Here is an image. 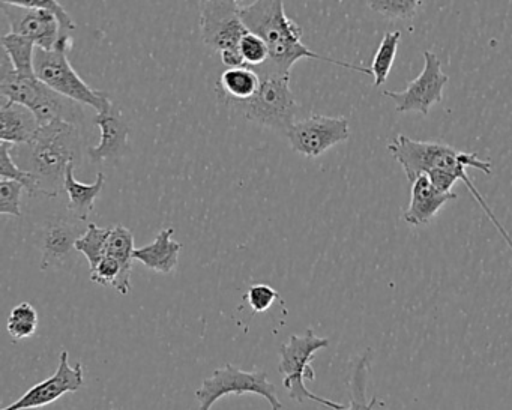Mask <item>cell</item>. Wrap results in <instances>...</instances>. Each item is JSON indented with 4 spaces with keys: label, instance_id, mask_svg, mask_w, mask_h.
I'll list each match as a JSON object with an SVG mask.
<instances>
[{
    "label": "cell",
    "instance_id": "1",
    "mask_svg": "<svg viewBox=\"0 0 512 410\" xmlns=\"http://www.w3.org/2000/svg\"><path fill=\"white\" fill-rule=\"evenodd\" d=\"M239 11L247 31L262 38L269 49L268 62L262 67L253 68L259 77L290 76L293 65L301 59H319L347 70L373 76L370 68L346 64L311 52L302 43L304 32L301 26L287 16L283 0H256L251 4H241Z\"/></svg>",
    "mask_w": 512,
    "mask_h": 410
},
{
    "label": "cell",
    "instance_id": "2",
    "mask_svg": "<svg viewBox=\"0 0 512 410\" xmlns=\"http://www.w3.org/2000/svg\"><path fill=\"white\" fill-rule=\"evenodd\" d=\"M389 154L394 160L403 167L406 173L407 181L410 184L416 181L419 176L427 175L431 170H442V172L451 173L457 176L458 181H463L467 190L472 194L473 199L481 205L482 211L490 218L493 226L499 230L502 238L508 242L512 250V238L506 232L505 227L497 221L496 215L491 212L490 206L481 196L472 179L467 176L466 167H473L484 175H490V161L478 160V154H466V152L457 151L452 146L439 142H419V140L410 139V137L398 134L394 142L388 145Z\"/></svg>",
    "mask_w": 512,
    "mask_h": 410
},
{
    "label": "cell",
    "instance_id": "3",
    "mask_svg": "<svg viewBox=\"0 0 512 410\" xmlns=\"http://www.w3.org/2000/svg\"><path fill=\"white\" fill-rule=\"evenodd\" d=\"M82 130L67 122H53L40 128L28 145L13 146L20 167L37 179L40 196L58 197L64 190L70 164L82 160Z\"/></svg>",
    "mask_w": 512,
    "mask_h": 410
},
{
    "label": "cell",
    "instance_id": "4",
    "mask_svg": "<svg viewBox=\"0 0 512 410\" xmlns=\"http://www.w3.org/2000/svg\"><path fill=\"white\" fill-rule=\"evenodd\" d=\"M0 11L10 23L11 34L49 52L55 50L61 35H70L76 29L70 14L56 0H2Z\"/></svg>",
    "mask_w": 512,
    "mask_h": 410
},
{
    "label": "cell",
    "instance_id": "5",
    "mask_svg": "<svg viewBox=\"0 0 512 410\" xmlns=\"http://www.w3.org/2000/svg\"><path fill=\"white\" fill-rule=\"evenodd\" d=\"M328 346L329 338L319 337L311 328H308L304 335H290L289 343L281 344L278 371L284 376L283 386L292 400L298 403L311 400L332 410H346L347 406L344 404L319 397L304 383L305 379H316L311 361L319 350L326 349Z\"/></svg>",
    "mask_w": 512,
    "mask_h": 410
},
{
    "label": "cell",
    "instance_id": "6",
    "mask_svg": "<svg viewBox=\"0 0 512 410\" xmlns=\"http://www.w3.org/2000/svg\"><path fill=\"white\" fill-rule=\"evenodd\" d=\"M260 88L244 103L227 101L247 121L287 134L296 122L299 106L290 89V76L260 77Z\"/></svg>",
    "mask_w": 512,
    "mask_h": 410
},
{
    "label": "cell",
    "instance_id": "7",
    "mask_svg": "<svg viewBox=\"0 0 512 410\" xmlns=\"http://www.w3.org/2000/svg\"><path fill=\"white\" fill-rule=\"evenodd\" d=\"M70 53L61 50H43L37 47L35 50V74L38 80L49 86L53 91L82 106H89L104 113L112 109L115 104L110 100L109 94L92 89L86 85L85 80L76 73L68 59Z\"/></svg>",
    "mask_w": 512,
    "mask_h": 410
},
{
    "label": "cell",
    "instance_id": "8",
    "mask_svg": "<svg viewBox=\"0 0 512 410\" xmlns=\"http://www.w3.org/2000/svg\"><path fill=\"white\" fill-rule=\"evenodd\" d=\"M254 394L268 400L272 410L283 409V403L278 398L277 388L268 379L266 371L239 370L233 364L217 368L211 377L203 380L202 386L196 391L200 410H211L220 398L226 395Z\"/></svg>",
    "mask_w": 512,
    "mask_h": 410
},
{
    "label": "cell",
    "instance_id": "9",
    "mask_svg": "<svg viewBox=\"0 0 512 410\" xmlns=\"http://www.w3.org/2000/svg\"><path fill=\"white\" fill-rule=\"evenodd\" d=\"M200 31L203 43L221 55L239 52V43L248 34L241 19V4L236 0L199 2Z\"/></svg>",
    "mask_w": 512,
    "mask_h": 410
},
{
    "label": "cell",
    "instance_id": "10",
    "mask_svg": "<svg viewBox=\"0 0 512 410\" xmlns=\"http://www.w3.org/2000/svg\"><path fill=\"white\" fill-rule=\"evenodd\" d=\"M83 221L71 217L50 218L38 233L41 250V269H71L77 265L76 244L86 229Z\"/></svg>",
    "mask_w": 512,
    "mask_h": 410
},
{
    "label": "cell",
    "instance_id": "11",
    "mask_svg": "<svg viewBox=\"0 0 512 410\" xmlns=\"http://www.w3.org/2000/svg\"><path fill=\"white\" fill-rule=\"evenodd\" d=\"M424 61V70L404 91L383 92L385 97L394 101L398 113L418 112L427 116L431 106L442 101L449 76L443 73L436 53L424 52Z\"/></svg>",
    "mask_w": 512,
    "mask_h": 410
},
{
    "label": "cell",
    "instance_id": "12",
    "mask_svg": "<svg viewBox=\"0 0 512 410\" xmlns=\"http://www.w3.org/2000/svg\"><path fill=\"white\" fill-rule=\"evenodd\" d=\"M293 151L307 158H317L350 137L346 118L313 115L296 121L286 134Z\"/></svg>",
    "mask_w": 512,
    "mask_h": 410
},
{
    "label": "cell",
    "instance_id": "13",
    "mask_svg": "<svg viewBox=\"0 0 512 410\" xmlns=\"http://www.w3.org/2000/svg\"><path fill=\"white\" fill-rule=\"evenodd\" d=\"M83 385H85L83 365L80 362H77L74 367L70 365V353L68 350H64L59 356L58 370L52 377L32 386L19 400L2 410L40 409V407L55 403L68 392L79 391Z\"/></svg>",
    "mask_w": 512,
    "mask_h": 410
},
{
    "label": "cell",
    "instance_id": "14",
    "mask_svg": "<svg viewBox=\"0 0 512 410\" xmlns=\"http://www.w3.org/2000/svg\"><path fill=\"white\" fill-rule=\"evenodd\" d=\"M95 124L101 130V142L88 149L89 160L95 164H116L130 152V125L121 110L113 106L104 113H97Z\"/></svg>",
    "mask_w": 512,
    "mask_h": 410
},
{
    "label": "cell",
    "instance_id": "15",
    "mask_svg": "<svg viewBox=\"0 0 512 410\" xmlns=\"http://www.w3.org/2000/svg\"><path fill=\"white\" fill-rule=\"evenodd\" d=\"M455 193H440L431 184L427 175L419 176L412 184V197L409 206L403 212V220L410 226H425L434 215L451 200H457Z\"/></svg>",
    "mask_w": 512,
    "mask_h": 410
},
{
    "label": "cell",
    "instance_id": "16",
    "mask_svg": "<svg viewBox=\"0 0 512 410\" xmlns=\"http://www.w3.org/2000/svg\"><path fill=\"white\" fill-rule=\"evenodd\" d=\"M0 125V139L14 146L28 145L41 128L31 109L7 98H0Z\"/></svg>",
    "mask_w": 512,
    "mask_h": 410
},
{
    "label": "cell",
    "instance_id": "17",
    "mask_svg": "<svg viewBox=\"0 0 512 410\" xmlns=\"http://www.w3.org/2000/svg\"><path fill=\"white\" fill-rule=\"evenodd\" d=\"M173 235L175 229L161 230L152 244L136 248L134 260H139L146 268L158 274H172L178 268L179 253L184 248L179 242L172 241Z\"/></svg>",
    "mask_w": 512,
    "mask_h": 410
},
{
    "label": "cell",
    "instance_id": "18",
    "mask_svg": "<svg viewBox=\"0 0 512 410\" xmlns=\"http://www.w3.org/2000/svg\"><path fill=\"white\" fill-rule=\"evenodd\" d=\"M74 169H76V164H70L67 173H65L64 190L67 193L68 200H70L68 202V212L77 220L86 221L89 214L94 211L95 200L100 197L101 191H103L106 176L103 172H100L94 184H82L74 176Z\"/></svg>",
    "mask_w": 512,
    "mask_h": 410
},
{
    "label": "cell",
    "instance_id": "19",
    "mask_svg": "<svg viewBox=\"0 0 512 410\" xmlns=\"http://www.w3.org/2000/svg\"><path fill=\"white\" fill-rule=\"evenodd\" d=\"M134 251H136V248H134L133 232L127 229V227L121 226V224L112 227L109 241H107L106 256L113 257L121 265L122 274L119 277L118 284L115 286V290L119 295L125 296L130 293Z\"/></svg>",
    "mask_w": 512,
    "mask_h": 410
},
{
    "label": "cell",
    "instance_id": "20",
    "mask_svg": "<svg viewBox=\"0 0 512 410\" xmlns=\"http://www.w3.org/2000/svg\"><path fill=\"white\" fill-rule=\"evenodd\" d=\"M260 83L259 74L251 68H230L221 74L218 94L232 103H244L257 94Z\"/></svg>",
    "mask_w": 512,
    "mask_h": 410
},
{
    "label": "cell",
    "instance_id": "21",
    "mask_svg": "<svg viewBox=\"0 0 512 410\" xmlns=\"http://www.w3.org/2000/svg\"><path fill=\"white\" fill-rule=\"evenodd\" d=\"M371 350H365L361 358L356 361L353 368L352 379H350V404L346 410H374L383 406V401L377 397H371L367 401L368 371H370Z\"/></svg>",
    "mask_w": 512,
    "mask_h": 410
},
{
    "label": "cell",
    "instance_id": "22",
    "mask_svg": "<svg viewBox=\"0 0 512 410\" xmlns=\"http://www.w3.org/2000/svg\"><path fill=\"white\" fill-rule=\"evenodd\" d=\"M2 50L7 52L13 62L14 70L26 79H35V50L37 46L31 40L19 37V35L8 34L2 37Z\"/></svg>",
    "mask_w": 512,
    "mask_h": 410
},
{
    "label": "cell",
    "instance_id": "23",
    "mask_svg": "<svg viewBox=\"0 0 512 410\" xmlns=\"http://www.w3.org/2000/svg\"><path fill=\"white\" fill-rule=\"evenodd\" d=\"M401 32H386L385 37L380 41L379 49L374 55L373 64H371V73L374 77V86L380 88L385 85L394 65L395 56H397L398 46H400Z\"/></svg>",
    "mask_w": 512,
    "mask_h": 410
},
{
    "label": "cell",
    "instance_id": "24",
    "mask_svg": "<svg viewBox=\"0 0 512 410\" xmlns=\"http://www.w3.org/2000/svg\"><path fill=\"white\" fill-rule=\"evenodd\" d=\"M13 146L7 142L0 143V178L19 182L28 191L29 196H40L37 179L14 161L13 154H11Z\"/></svg>",
    "mask_w": 512,
    "mask_h": 410
},
{
    "label": "cell",
    "instance_id": "25",
    "mask_svg": "<svg viewBox=\"0 0 512 410\" xmlns=\"http://www.w3.org/2000/svg\"><path fill=\"white\" fill-rule=\"evenodd\" d=\"M110 229L98 227L95 223H89L85 235L77 241L76 248L80 254L88 259L92 269L97 268L98 263L106 257L107 241H109Z\"/></svg>",
    "mask_w": 512,
    "mask_h": 410
},
{
    "label": "cell",
    "instance_id": "26",
    "mask_svg": "<svg viewBox=\"0 0 512 410\" xmlns=\"http://www.w3.org/2000/svg\"><path fill=\"white\" fill-rule=\"evenodd\" d=\"M38 322L37 310L29 302H22L11 310L7 329L14 340H25L37 332Z\"/></svg>",
    "mask_w": 512,
    "mask_h": 410
},
{
    "label": "cell",
    "instance_id": "27",
    "mask_svg": "<svg viewBox=\"0 0 512 410\" xmlns=\"http://www.w3.org/2000/svg\"><path fill=\"white\" fill-rule=\"evenodd\" d=\"M367 5L374 13L380 14L385 19L410 20L418 13L422 2L421 0H371Z\"/></svg>",
    "mask_w": 512,
    "mask_h": 410
},
{
    "label": "cell",
    "instance_id": "28",
    "mask_svg": "<svg viewBox=\"0 0 512 410\" xmlns=\"http://www.w3.org/2000/svg\"><path fill=\"white\" fill-rule=\"evenodd\" d=\"M239 53L244 59L245 68L251 70L262 67L269 59V49L265 41L250 32L239 43Z\"/></svg>",
    "mask_w": 512,
    "mask_h": 410
},
{
    "label": "cell",
    "instance_id": "29",
    "mask_svg": "<svg viewBox=\"0 0 512 410\" xmlns=\"http://www.w3.org/2000/svg\"><path fill=\"white\" fill-rule=\"evenodd\" d=\"M25 190L22 184L2 179L0 181V214L11 217H22V194Z\"/></svg>",
    "mask_w": 512,
    "mask_h": 410
},
{
    "label": "cell",
    "instance_id": "30",
    "mask_svg": "<svg viewBox=\"0 0 512 410\" xmlns=\"http://www.w3.org/2000/svg\"><path fill=\"white\" fill-rule=\"evenodd\" d=\"M245 299L254 313H265L280 299V293L268 284H254L248 289Z\"/></svg>",
    "mask_w": 512,
    "mask_h": 410
},
{
    "label": "cell",
    "instance_id": "31",
    "mask_svg": "<svg viewBox=\"0 0 512 410\" xmlns=\"http://www.w3.org/2000/svg\"><path fill=\"white\" fill-rule=\"evenodd\" d=\"M121 274L122 268L118 260L106 256L98 263L97 268L92 269L91 281L100 284V286H112L115 289Z\"/></svg>",
    "mask_w": 512,
    "mask_h": 410
},
{
    "label": "cell",
    "instance_id": "32",
    "mask_svg": "<svg viewBox=\"0 0 512 410\" xmlns=\"http://www.w3.org/2000/svg\"><path fill=\"white\" fill-rule=\"evenodd\" d=\"M511 266H512V260H511Z\"/></svg>",
    "mask_w": 512,
    "mask_h": 410
}]
</instances>
